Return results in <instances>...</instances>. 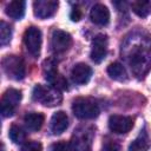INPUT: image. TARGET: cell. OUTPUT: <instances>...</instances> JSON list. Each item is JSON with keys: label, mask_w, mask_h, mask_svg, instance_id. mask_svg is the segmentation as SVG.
Returning a JSON list of instances; mask_svg holds the SVG:
<instances>
[{"label": "cell", "mask_w": 151, "mask_h": 151, "mask_svg": "<svg viewBox=\"0 0 151 151\" xmlns=\"http://www.w3.org/2000/svg\"><path fill=\"white\" fill-rule=\"evenodd\" d=\"M72 111L79 119H93L98 117L100 109L98 103L93 98L80 97L77 98L72 104Z\"/></svg>", "instance_id": "obj_1"}, {"label": "cell", "mask_w": 151, "mask_h": 151, "mask_svg": "<svg viewBox=\"0 0 151 151\" xmlns=\"http://www.w3.org/2000/svg\"><path fill=\"white\" fill-rule=\"evenodd\" d=\"M33 100L45 105V106H57L61 103L63 96L61 92L52 86L35 85L32 92Z\"/></svg>", "instance_id": "obj_2"}, {"label": "cell", "mask_w": 151, "mask_h": 151, "mask_svg": "<svg viewBox=\"0 0 151 151\" xmlns=\"http://www.w3.org/2000/svg\"><path fill=\"white\" fill-rule=\"evenodd\" d=\"M2 70L6 76L14 80H21L25 78L26 68L24 60L18 55H6L2 61Z\"/></svg>", "instance_id": "obj_3"}, {"label": "cell", "mask_w": 151, "mask_h": 151, "mask_svg": "<svg viewBox=\"0 0 151 151\" xmlns=\"http://www.w3.org/2000/svg\"><path fill=\"white\" fill-rule=\"evenodd\" d=\"M94 137V132L91 127L83 126L74 131L72 137V149L74 151H90L92 146V140Z\"/></svg>", "instance_id": "obj_4"}, {"label": "cell", "mask_w": 151, "mask_h": 151, "mask_svg": "<svg viewBox=\"0 0 151 151\" xmlns=\"http://www.w3.org/2000/svg\"><path fill=\"white\" fill-rule=\"evenodd\" d=\"M44 73H45L46 80L50 83V86H52L59 91L67 88V81L58 72L53 60H46L44 63Z\"/></svg>", "instance_id": "obj_5"}, {"label": "cell", "mask_w": 151, "mask_h": 151, "mask_svg": "<svg viewBox=\"0 0 151 151\" xmlns=\"http://www.w3.org/2000/svg\"><path fill=\"white\" fill-rule=\"evenodd\" d=\"M24 42L26 46V50L28 53L37 58L40 54V48H41V32L38 27L31 26L25 31L24 34Z\"/></svg>", "instance_id": "obj_6"}, {"label": "cell", "mask_w": 151, "mask_h": 151, "mask_svg": "<svg viewBox=\"0 0 151 151\" xmlns=\"http://www.w3.org/2000/svg\"><path fill=\"white\" fill-rule=\"evenodd\" d=\"M21 100V92L15 88H8L1 98L2 117H11L14 114L17 106Z\"/></svg>", "instance_id": "obj_7"}, {"label": "cell", "mask_w": 151, "mask_h": 151, "mask_svg": "<svg viewBox=\"0 0 151 151\" xmlns=\"http://www.w3.org/2000/svg\"><path fill=\"white\" fill-rule=\"evenodd\" d=\"M72 45V37L70 33L61 31V29H54L51 35V48L54 53L60 54L66 52Z\"/></svg>", "instance_id": "obj_8"}, {"label": "cell", "mask_w": 151, "mask_h": 151, "mask_svg": "<svg viewBox=\"0 0 151 151\" xmlns=\"http://www.w3.org/2000/svg\"><path fill=\"white\" fill-rule=\"evenodd\" d=\"M138 48L133 51V53L131 54V68H133V71L137 73V70H142V67L146 66V64L151 63V41H149V44L146 46L142 45V46H137Z\"/></svg>", "instance_id": "obj_9"}, {"label": "cell", "mask_w": 151, "mask_h": 151, "mask_svg": "<svg viewBox=\"0 0 151 151\" xmlns=\"http://www.w3.org/2000/svg\"><path fill=\"white\" fill-rule=\"evenodd\" d=\"M59 2L52 0H38L33 2L34 15L39 19H47L55 14Z\"/></svg>", "instance_id": "obj_10"}, {"label": "cell", "mask_w": 151, "mask_h": 151, "mask_svg": "<svg viewBox=\"0 0 151 151\" xmlns=\"http://www.w3.org/2000/svg\"><path fill=\"white\" fill-rule=\"evenodd\" d=\"M106 53H107V37L105 34L96 35L92 41V48L90 53L91 59L94 63L99 64L105 59Z\"/></svg>", "instance_id": "obj_11"}, {"label": "cell", "mask_w": 151, "mask_h": 151, "mask_svg": "<svg viewBox=\"0 0 151 151\" xmlns=\"http://www.w3.org/2000/svg\"><path fill=\"white\" fill-rule=\"evenodd\" d=\"M133 126V119L126 116H111L109 119V127L114 133H127Z\"/></svg>", "instance_id": "obj_12"}, {"label": "cell", "mask_w": 151, "mask_h": 151, "mask_svg": "<svg viewBox=\"0 0 151 151\" xmlns=\"http://www.w3.org/2000/svg\"><path fill=\"white\" fill-rule=\"evenodd\" d=\"M91 76H92V68L84 63L76 64L71 71V78H72L73 83L78 84V85L86 84L90 80Z\"/></svg>", "instance_id": "obj_13"}, {"label": "cell", "mask_w": 151, "mask_h": 151, "mask_svg": "<svg viewBox=\"0 0 151 151\" xmlns=\"http://www.w3.org/2000/svg\"><path fill=\"white\" fill-rule=\"evenodd\" d=\"M90 19L96 25L105 26L110 21V12L106 6L101 4H97L90 11Z\"/></svg>", "instance_id": "obj_14"}, {"label": "cell", "mask_w": 151, "mask_h": 151, "mask_svg": "<svg viewBox=\"0 0 151 151\" xmlns=\"http://www.w3.org/2000/svg\"><path fill=\"white\" fill-rule=\"evenodd\" d=\"M68 127V117L64 111H58L51 119V132L53 134H61Z\"/></svg>", "instance_id": "obj_15"}, {"label": "cell", "mask_w": 151, "mask_h": 151, "mask_svg": "<svg viewBox=\"0 0 151 151\" xmlns=\"http://www.w3.org/2000/svg\"><path fill=\"white\" fill-rule=\"evenodd\" d=\"M45 117L39 112H29L24 117V123L29 131H38L44 124Z\"/></svg>", "instance_id": "obj_16"}, {"label": "cell", "mask_w": 151, "mask_h": 151, "mask_svg": "<svg viewBox=\"0 0 151 151\" xmlns=\"http://www.w3.org/2000/svg\"><path fill=\"white\" fill-rule=\"evenodd\" d=\"M5 12L9 18H12L14 20H20L25 14V1H22V0L11 1L6 6Z\"/></svg>", "instance_id": "obj_17"}, {"label": "cell", "mask_w": 151, "mask_h": 151, "mask_svg": "<svg viewBox=\"0 0 151 151\" xmlns=\"http://www.w3.org/2000/svg\"><path fill=\"white\" fill-rule=\"evenodd\" d=\"M149 146H150V140H149L147 133L145 130H143L140 131L138 137L130 144L127 151H147Z\"/></svg>", "instance_id": "obj_18"}, {"label": "cell", "mask_w": 151, "mask_h": 151, "mask_svg": "<svg viewBox=\"0 0 151 151\" xmlns=\"http://www.w3.org/2000/svg\"><path fill=\"white\" fill-rule=\"evenodd\" d=\"M107 74L114 80H125L127 78V73L125 67L120 63H112L107 67Z\"/></svg>", "instance_id": "obj_19"}, {"label": "cell", "mask_w": 151, "mask_h": 151, "mask_svg": "<svg viewBox=\"0 0 151 151\" xmlns=\"http://www.w3.org/2000/svg\"><path fill=\"white\" fill-rule=\"evenodd\" d=\"M132 11L140 18H146L151 13V1H134L131 4Z\"/></svg>", "instance_id": "obj_20"}, {"label": "cell", "mask_w": 151, "mask_h": 151, "mask_svg": "<svg viewBox=\"0 0 151 151\" xmlns=\"http://www.w3.org/2000/svg\"><path fill=\"white\" fill-rule=\"evenodd\" d=\"M8 136L11 138V140L15 144H21L26 139V132L22 130V127L18 126V125H12L11 126Z\"/></svg>", "instance_id": "obj_21"}, {"label": "cell", "mask_w": 151, "mask_h": 151, "mask_svg": "<svg viewBox=\"0 0 151 151\" xmlns=\"http://www.w3.org/2000/svg\"><path fill=\"white\" fill-rule=\"evenodd\" d=\"M0 37H1L0 40H1L2 46L7 45L12 39V28L5 21H1V24H0Z\"/></svg>", "instance_id": "obj_22"}, {"label": "cell", "mask_w": 151, "mask_h": 151, "mask_svg": "<svg viewBox=\"0 0 151 151\" xmlns=\"http://www.w3.org/2000/svg\"><path fill=\"white\" fill-rule=\"evenodd\" d=\"M72 150H73L72 145L67 142H64V140L57 142V143L52 144L50 147V151H72Z\"/></svg>", "instance_id": "obj_23"}, {"label": "cell", "mask_w": 151, "mask_h": 151, "mask_svg": "<svg viewBox=\"0 0 151 151\" xmlns=\"http://www.w3.org/2000/svg\"><path fill=\"white\" fill-rule=\"evenodd\" d=\"M21 151H42V146L39 142H27L22 145Z\"/></svg>", "instance_id": "obj_24"}, {"label": "cell", "mask_w": 151, "mask_h": 151, "mask_svg": "<svg viewBox=\"0 0 151 151\" xmlns=\"http://www.w3.org/2000/svg\"><path fill=\"white\" fill-rule=\"evenodd\" d=\"M104 151H122V147L117 142L109 140L104 145Z\"/></svg>", "instance_id": "obj_25"}, {"label": "cell", "mask_w": 151, "mask_h": 151, "mask_svg": "<svg viewBox=\"0 0 151 151\" xmlns=\"http://www.w3.org/2000/svg\"><path fill=\"white\" fill-rule=\"evenodd\" d=\"M70 17H71V19H72L73 21H79V20L81 19V11H80L78 7H74V8L72 9Z\"/></svg>", "instance_id": "obj_26"}, {"label": "cell", "mask_w": 151, "mask_h": 151, "mask_svg": "<svg viewBox=\"0 0 151 151\" xmlns=\"http://www.w3.org/2000/svg\"><path fill=\"white\" fill-rule=\"evenodd\" d=\"M1 151H5V145L4 144H1Z\"/></svg>", "instance_id": "obj_27"}]
</instances>
